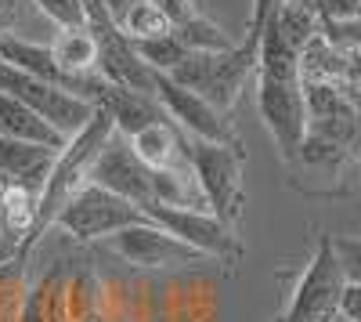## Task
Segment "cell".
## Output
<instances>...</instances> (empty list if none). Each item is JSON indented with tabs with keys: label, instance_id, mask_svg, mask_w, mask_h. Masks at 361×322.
Here are the masks:
<instances>
[{
	"label": "cell",
	"instance_id": "obj_9",
	"mask_svg": "<svg viewBox=\"0 0 361 322\" xmlns=\"http://www.w3.org/2000/svg\"><path fill=\"white\" fill-rule=\"evenodd\" d=\"M87 181L130 199L134 207H141V210H148L156 203L152 170L137 160L130 138L119 134V131H112L109 141L102 145V153L94 156V163H90V170H87Z\"/></svg>",
	"mask_w": 361,
	"mask_h": 322
},
{
	"label": "cell",
	"instance_id": "obj_20",
	"mask_svg": "<svg viewBox=\"0 0 361 322\" xmlns=\"http://www.w3.org/2000/svg\"><path fill=\"white\" fill-rule=\"evenodd\" d=\"M173 33H177V40L185 44L188 51H231L238 40H231L224 29L214 22V18H206V15H192L188 22H180V25H173Z\"/></svg>",
	"mask_w": 361,
	"mask_h": 322
},
{
	"label": "cell",
	"instance_id": "obj_19",
	"mask_svg": "<svg viewBox=\"0 0 361 322\" xmlns=\"http://www.w3.org/2000/svg\"><path fill=\"white\" fill-rule=\"evenodd\" d=\"M271 25H275L279 37H282L293 51H300V54H304V47H307L311 40H318V37L325 33L322 15H314V11H307V8H300V4H289V0L275 11Z\"/></svg>",
	"mask_w": 361,
	"mask_h": 322
},
{
	"label": "cell",
	"instance_id": "obj_1",
	"mask_svg": "<svg viewBox=\"0 0 361 322\" xmlns=\"http://www.w3.org/2000/svg\"><path fill=\"white\" fill-rule=\"evenodd\" d=\"M257 47L260 44L243 37L231 51H188V58L170 73V80L195 91L217 112L228 116L238 95L246 91V83L257 80Z\"/></svg>",
	"mask_w": 361,
	"mask_h": 322
},
{
	"label": "cell",
	"instance_id": "obj_2",
	"mask_svg": "<svg viewBox=\"0 0 361 322\" xmlns=\"http://www.w3.org/2000/svg\"><path fill=\"white\" fill-rule=\"evenodd\" d=\"M112 131H116V127H112L109 116H105V112H94V120H90L76 138L66 141V149L58 153V160H54V167H51V178H47V185H44V192H40L37 236H40L44 228L54 225L58 210H62L66 203L80 192V185H87V170H90V163H94V156L102 153V145L109 141Z\"/></svg>",
	"mask_w": 361,
	"mask_h": 322
},
{
	"label": "cell",
	"instance_id": "obj_16",
	"mask_svg": "<svg viewBox=\"0 0 361 322\" xmlns=\"http://www.w3.org/2000/svg\"><path fill=\"white\" fill-rule=\"evenodd\" d=\"M0 138L33 141V145H47V149H66V141H69V138L58 134L51 124H44L29 105L11 98L8 91H0Z\"/></svg>",
	"mask_w": 361,
	"mask_h": 322
},
{
	"label": "cell",
	"instance_id": "obj_15",
	"mask_svg": "<svg viewBox=\"0 0 361 322\" xmlns=\"http://www.w3.org/2000/svg\"><path fill=\"white\" fill-rule=\"evenodd\" d=\"M0 62H8L29 76H37V80H47L54 87H66L73 95L80 91V80L62 73V66L54 62L51 44H33V40H22L18 33H8V37H0Z\"/></svg>",
	"mask_w": 361,
	"mask_h": 322
},
{
	"label": "cell",
	"instance_id": "obj_29",
	"mask_svg": "<svg viewBox=\"0 0 361 322\" xmlns=\"http://www.w3.org/2000/svg\"><path fill=\"white\" fill-rule=\"evenodd\" d=\"M22 22V0H0V37L15 33Z\"/></svg>",
	"mask_w": 361,
	"mask_h": 322
},
{
	"label": "cell",
	"instance_id": "obj_10",
	"mask_svg": "<svg viewBox=\"0 0 361 322\" xmlns=\"http://www.w3.org/2000/svg\"><path fill=\"white\" fill-rule=\"evenodd\" d=\"M156 102L166 109L170 120L185 131L188 138L199 141H214V145H231V149H243L235 127L228 124V116L217 112L206 98H199L195 91L180 87L177 80H170L166 73H156Z\"/></svg>",
	"mask_w": 361,
	"mask_h": 322
},
{
	"label": "cell",
	"instance_id": "obj_17",
	"mask_svg": "<svg viewBox=\"0 0 361 322\" xmlns=\"http://www.w3.org/2000/svg\"><path fill=\"white\" fill-rule=\"evenodd\" d=\"M51 54L62 66V73H69L73 80L98 73V40L90 33V25L58 29V37L51 40Z\"/></svg>",
	"mask_w": 361,
	"mask_h": 322
},
{
	"label": "cell",
	"instance_id": "obj_33",
	"mask_svg": "<svg viewBox=\"0 0 361 322\" xmlns=\"http://www.w3.org/2000/svg\"><path fill=\"white\" fill-rule=\"evenodd\" d=\"M357 22H361V11H357Z\"/></svg>",
	"mask_w": 361,
	"mask_h": 322
},
{
	"label": "cell",
	"instance_id": "obj_25",
	"mask_svg": "<svg viewBox=\"0 0 361 322\" xmlns=\"http://www.w3.org/2000/svg\"><path fill=\"white\" fill-rule=\"evenodd\" d=\"M361 0H322V25H347L357 22Z\"/></svg>",
	"mask_w": 361,
	"mask_h": 322
},
{
	"label": "cell",
	"instance_id": "obj_7",
	"mask_svg": "<svg viewBox=\"0 0 361 322\" xmlns=\"http://www.w3.org/2000/svg\"><path fill=\"white\" fill-rule=\"evenodd\" d=\"M257 112L275 138L279 153L286 160H296L300 145L311 134V116H307V98H304V80H275L257 73Z\"/></svg>",
	"mask_w": 361,
	"mask_h": 322
},
{
	"label": "cell",
	"instance_id": "obj_30",
	"mask_svg": "<svg viewBox=\"0 0 361 322\" xmlns=\"http://www.w3.org/2000/svg\"><path fill=\"white\" fill-rule=\"evenodd\" d=\"M289 4H300V8H307V11L322 15V0H289Z\"/></svg>",
	"mask_w": 361,
	"mask_h": 322
},
{
	"label": "cell",
	"instance_id": "obj_3",
	"mask_svg": "<svg viewBox=\"0 0 361 322\" xmlns=\"http://www.w3.org/2000/svg\"><path fill=\"white\" fill-rule=\"evenodd\" d=\"M152 221L141 207H134L130 199L116 196L102 185H80V192L66 203L62 210H58L54 225L51 228H62L66 236L80 239V243H102L116 232H123L130 225H145Z\"/></svg>",
	"mask_w": 361,
	"mask_h": 322
},
{
	"label": "cell",
	"instance_id": "obj_32",
	"mask_svg": "<svg viewBox=\"0 0 361 322\" xmlns=\"http://www.w3.org/2000/svg\"><path fill=\"white\" fill-rule=\"evenodd\" d=\"M329 322H347V318H343V315H336V318H329Z\"/></svg>",
	"mask_w": 361,
	"mask_h": 322
},
{
	"label": "cell",
	"instance_id": "obj_14",
	"mask_svg": "<svg viewBox=\"0 0 361 322\" xmlns=\"http://www.w3.org/2000/svg\"><path fill=\"white\" fill-rule=\"evenodd\" d=\"M130 145H134L137 160L152 174L192 167V160H188V134L180 131L170 116H166V120H159V124H148L145 131H137L130 138Z\"/></svg>",
	"mask_w": 361,
	"mask_h": 322
},
{
	"label": "cell",
	"instance_id": "obj_12",
	"mask_svg": "<svg viewBox=\"0 0 361 322\" xmlns=\"http://www.w3.org/2000/svg\"><path fill=\"white\" fill-rule=\"evenodd\" d=\"M87 25L98 40V76H105L109 83L127 87V91L156 98V73L137 58L134 44L123 37V29L112 18H90Z\"/></svg>",
	"mask_w": 361,
	"mask_h": 322
},
{
	"label": "cell",
	"instance_id": "obj_6",
	"mask_svg": "<svg viewBox=\"0 0 361 322\" xmlns=\"http://www.w3.org/2000/svg\"><path fill=\"white\" fill-rule=\"evenodd\" d=\"M343 286H347V275H343L340 257L333 250V236H322L311 265L300 275V282L293 290V301L279 322H329V318H336Z\"/></svg>",
	"mask_w": 361,
	"mask_h": 322
},
{
	"label": "cell",
	"instance_id": "obj_18",
	"mask_svg": "<svg viewBox=\"0 0 361 322\" xmlns=\"http://www.w3.org/2000/svg\"><path fill=\"white\" fill-rule=\"evenodd\" d=\"M37 221H40V192L22 189V185H4V207H0V228L11 236H29L37 239Z\"/></svg>",
	"mask_w": 361,
	"mask_h": 322
},
{
	"label": "cell",
	"instance_id": "obj_26",
	"mask_svg": "<svg viewBox=\"0 0 361 322\" xmlns=\"http://www.w3.org/2000/svg\"><path fill=\"white\" fill-rule=\"evenodd\" d=\"M286 4V0H253V15H250V29H246V40L260 44V33H264V25L275 18V11Z\"/></svg>",
	"mask_w": 361,
	"mask_h": 322
},
{
	"label": "cell",
	"instance_id": "obj_23",
	"mask_svg": "<svg viewBox=\"0 0 361 322\" xmlns=\"http://www.w3.org/2000/svg\"><path fill=\"white\" fill-rule=\"evenodd\" d=\"M37 11L44 18H51L58 29H76V25H87V8L83 0H33Z\"/></svg>",
	"mask_w": 361,
	"mask_h": 322
},
{
	"label": "cell",
	"instance_id": "obj_27",
	"mask_svg": "<svg viewBox=\"0 0 361 322\" xmlns=\"http://www.w3.org/2000/svg\"><path fill=\"white\" fill-rule=\"evenodd\" d=\"M340 315L347 322H361V282H347L340 297Z\"/></svg>",
	"mask_w": 361,
	"mask_h": 322
},
{
	"label": "cell",
	"instance_id": "obj_5",
	"mask_svg": "<svg viewBox=\"0 0 361 322\" xmlns=\"http://www.w3.org/2000/svg\"><path fill=\"white\" fill-rule=\"evenodd\" d=\"M0 91H8L22 105H29L44 124H51L62 138H76L98 112L80 95L66 91V87H54L47 80H37V76H29V73H22V69H15L8 62H0Z\"/></svg>",
	"mask_w": 361,
	"mask_h": 322
},
{
	"label": "cell",
	"instance_id": "obj_24",
	"mask_svg": "<svg viewBox=\"0 0 361 322\" xmlns=\"http://www.w3.org/2000/svg\"><path fill=\"white\" fill-rule=\"evenodd\" d=\"M333 250L340 257V268L347 282H361V239L357 236H333Z\"/></svg>",
	"mask_w": 361,
	"mask_h": 322
},
{
	"label": "cell",
	"instance_id": "obj_8",
	"mask_svg": "<svg viewBox=\"0 0 361 322\" xmlns=\"http://www.w3.org/2000/svg\"><path fill=\"white\" fill-rule=\"evenodd\" d=\"M116 257H123L127 265L145 268V272H170V268H195V265H214L206 254L192 250L188 243H180L177 236H170L166 228H159L156 221L145 225H130L116 236L102 239Z\"/></svg>",
	"mask_w": 361,
	"mask_h": 322
},
{
	"label": "cell",
	"instance_id": "obj_31",
	"mask_svg": "<svg viewBox=\"0 0 361 322\" xmlns=\"http://www.w3.org/2000/svg\"><path fill=\"white\" fill-rule=\"evenodd\" d=\"M0 207H4V178H0Z\"/></svg>",
	"mask_w": 361,
	"mask_h": 322
},
{
	"label": "cell",
	"instance_id": "obj_21",
	"mask_svg": "<svg viewBox=\"0 0 361 322\" xmlns=\"http://www.w3.org/2000/svg\"><path fill=\"white\" fill-rule=\"evenodd\" d=\"M127 40H152V37H170L173 33V22L152 4V0H134L130 11L119 22Z\"/></svg>",
	"mask_w": 361,
	"mask_h": 322
},
{
	"label": "cell",
	"instance_id": "obj_13",
	"mask_svg": "<svg viewBox=\"0 0 361 322\" xmlns=\"http://www.w3.org/2000/svg\"><path fill=\"white\" fill-rule=\"evenodd\" d=\"M58 153H62V149H47V145H33V141L0 138V178H4V185H22V189L44 192Z\"/></svg>",
	"mask_w": 361,
	"mask_h": 322
},
{
	"label": "cell",
	"instance_id": "obj_22",
	"mask_svg": "<svg viewBox=\"0 0 361 322\" xmlns=\"http://www.w3.org/2000/svg\"><path fill=\"white\" fill-rule=\"evenodd\" d=\"M134 44V51H137V58L152 69V73H173L180 62L188 58V47L177 40V33H170V37H152V40H130Z\"/></svg>",
	"mask_w": 361,
	"mask_h": 322
},
{
	"label": "cell",
	"instance_id": "obj_4",
	"mask_svg": "<svg viewBox=\"0 0 361 322\" xmlns=\"http://www.w3.org/2000/svg\"><path fill=\"white\" fill-rule=\"evenodd\" d=\"M188 160H192L195 181L202 189L209 214H217L224 225L235 228V221L243 217V203H246V196H243V149L188 138Z\"/></svg>",
	"mask_w": 361,
	"mask_h": 322
},
{
	"label": "cell",
	"instance_id": "obj_11",
	"mask_svg": "<svg viewBox=\"0 0 361 322\" xmlns=\"http://www.w3.org/2000/svg\"><path fill=\"white\" fill-rule=\"evenodd\" d=\"M148 217H152L159 228H166L170 236H177L180 243H188L192 250L206 254L209 261H235L238 254H243V246H238L235 239V228L224 225L217 214L209 210H180V207H163V203H152V207L145 210Z\"/></svg>",
	"mask_w": 361,
	"mask_h": 322
},
{
	"label": "cell",
	"instance_id": "obj_28",
	"mask_svg": "<svg viewBox=\"0 0 361 322\" xmlns=\"http://www.w3.org/2000/svg\"><path fill=\"white\" fill-rule=\"evenodd\" d=\"M152 4L173 22V25H180V22H188L192 15H195V4L192 0H152Z\"/></svg>",
	"mask_w": 361,
	"mask_h": 322
}]
</instances>
